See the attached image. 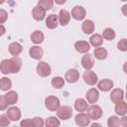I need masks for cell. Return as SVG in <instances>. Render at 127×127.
<instances>
[{"label": "cell", "mask_w": 127, "mask_h": 127, "mask_svg": "<svg viewBox=\"0 0 127 127\" xmlns=\"http://www.w3.org/2000/svg\"><path fill=\"white\" fill-rule=\"evenodd\" d=\"M45 106L50 111H57L60 107V99L57 96L50 95L45 99Z\"/></svg>", "instance_id": "1"}, {"label": "cell", "mask_w": 127, "mask_h": 127, "mask_svg": "<svg viewBox=\"0 0 127 127\" xmlns=\"http://www.w3.org/2000/svg\"><path fill=\"white\" fill-rule=\"evenodd\" d=\"M37 73L42 76V77H46V76H49L52 72V68H51V65L49 64H47L46 62H42L40 61L39 64H37Z\"/></svg>", "instance_id": "2"}, {"label": "cell", "mask_w": 127, "mask_h": 127, "mask_svg": "<svg viewBox=\"0 0 127 127\" xmlns=\"http://www.w3.org/2000/svg\"><path fill=\"white\" fill-rule=\"evenodd\" d=\"M58 117L62 120H68L72 116V108L68 105H63L60 106L57 110Z\"/></svg>", "instance_id": "3"}, {"label": "cell", "mask_w": 127, "mask_h": 127, "mask_svg": "<svg viewBox=\"0 0 127 127\" xmlns=\"http://www.w3.org/2000/svg\"><path fill=\"white\" fill-rule=\"evenodd\" d=\"M87 115L89 116L90 120H97L102 116V109L99 105L92 104L87 108Z\"/></svg>", "instance_id": "4"}, {"label": "cell", "mask_w": 127, "mask_h": 127, "mask_svg": "<svg viewBox=\"0 0 127 127\" xmlns=\"http://www.w3.org/2000/svg\"><path fill=\"white\" fill-rule=\"evenodd\" d=\"M74 121H75V124L79 127H87L90 123V118L87 115V113L81 112V113H78L75 116Z\"/></svg>", "instance_id": "5"}, {"label": "cell", "mask_w": 127, "mask_h": 127, "mask_svg": "<svg viewBox=\"0 0 127 127\" xmlns=\"http://www.w3.org/2000/svg\"><path fill=\"white\" fill-rule=\"evenodd\" d=\"M71 17L77 21H80V20H83L85 18V15H86V12H85V9L82 7V6H79V5H76L72 8L71 10V13H70Z\"/></svg>", "instance_id": "6"}, {"label": "cell", "mask_w": 127, "mask_h": 127, "mask_svg": "<svg viewBox=\"0 0 127 127\" xmlns=\"http://www.w3.org/2000/svg\"><path fill=\"white\" fill-rule=\"evenodd\" d=\"M8 60H9L11 73H17L22 67V60L19 57H12L11 59Z\"/></svg>", "instance_id": "7"}, {"label": "cell", "mask_w": 127, "mask_h": 127, "mask_svg": "<svg viewBox=\"0 0 127 127\" xmlns=\"http://www.w3.org/2000/svg\"><path fill=\"white\" fill-rule=\"evenodd\" d=\"M82 77H83L84 82L87 83L88 85H94L98 81V77H97L96 73L94 71H92V70H86V71H84Z\"/></svg>", "instance_id": "8"}, {"label": "cell", "mask_w": 127, "mask_h": 127, "mask_svg": "<svg viewBox=\"0 0 127 127\" xmlns=\"http://www.w3.org/2000/svg\"><path fill=\"white\" fill-rule=\"evenodd\" d=\"M6 114H7V117L10 119V121H18L22 115L20 108L16 106H12L8 108V110L6 111Z\"/></svg>", "instance_id": "9"}, {"label": "cell", "mask_w": 127, "mask_h": 127, "mask_svg": "<svg viewBox=\"0 0 127 127\" xmlns=\"http://www.w3.org/2000/svg\"><path fill=\"white\" fill-rule=\"evenodd\" d=\"M64 79L68 83H74L79 79V72L75 68H70L68 69L65 74H64Z\"/></svg>", "instance_id": "10"}, {"label": "cell", "mask_w": 127, "mask_h": 127, "mask_svg": "<svg viewBox=\"0 0 127 127\" xmlns=\"http://www.w3.org/2000/svg\"><path fill=\"white\" fill-rule=\"evenodd\" d=\"M81 65L85 70H91V68L94 65V60L93 57L90 54H85L81 58Z\"/></svg>", "instance_id": "11"}, {"label": "cell", "mask_w": 127, "mask_h": 127, "mask_svg": "<svg viewBox=\"0 0 127 127\" xmlns=\"http://www.w3.org/2000/svg\"><path fill=\"white\" fill-rule=\"evenodd\" d=\"M123 98H124V91L121 88H114L110 93V99L115 104L123 101Z\"/></svg>", "instance_id": "12"}, {"label": "cell", "mask_w": 127, "mask_h": 127, "mask_svg": "<svg viewBox=\"0 0 127 127\" xmlns=\"http://www.w3.org/2000/svg\"><path fill=\"white\" fill-rule=\"evenodd\" d=\"M74 49L79 54H86L90 50V45L86 41H77L74 43Z\"/></svg>", "instance_id": "13"}, {"label": "cell", "mask_w": 127, "mask_h": 127, "mask_svg": "<svg viewBox=\"0 0 127 127\" xmlns=\"http://www.w3.org/2000/svg\"><path fill=\"white\" fill-rule=\"evenodd\" d=\"M58 20H59V23L64 27V26H66L70 20V14L67 10L65 9H62L59 13V16H58Z\"/></svg>", "instance_id": "14"}, {"label": "cell", "mask_w": 127, "mask_h": 127, "mask_svg": "<svg viewBox=\"0 0 127 127\" xmlns=\"http://www.w3.org/2000/svg\"><path fill=\"white\" fill-rule=\"evenodd\" d=\"M59 25V20H58V15L56 14H50L46 18V27L48 29H56Z\"/></svg>", "instance_id": "15"}, {"label": "cell", "mask_w": 127, "mask_h": 127, "mask_svg": "<svg viewBox=\"0 0 127 127\" xmlns=\"http://www.w3.org/2000/svg\"><path fill=\"white\" fill-rule=\"evenodd\" d=\"M85 97H86V100L88 103H91V104H94L95 102H97L98 98H99V92L96 88H90L86 94H85Z\"/></svg>", "instance_id": "16"}, {"label": "cell", "mask_w": 127, "mask_h": 127, "mask_svg": "<svg viewBox=\"0 0 127 127\" xmlns=\"http://www.w3.org/2000/svg\"><path fill=\"white\" fill-rule=\"evenodd\" d=\"M32 16L36 21H42L46 17V10L40 6H35L32 11Z\"/></svg>", "instance_id": "17"}, {"label": "cell", "mask_w": 127, "mask_h": 127, "mask_svg": "<svg viewBox=\"0 0 127 127\" xmlns=\"http://www.w3.org/2000/svg\"><path fill=\"white\" fill-rule=\"evenodd\" d=\"M8 51H9V53H10L13 57H18V56L22 53L23 47H22V45H21L20 43L13 42V43H11V44L9 45Z\"/></svg>", "instance_id": "18"}, {"label": "cell", "mask_w": 127, "mask_h": 127, "mask_svg": "<svg viewBox=\"0 0 127 127\" xmlns=\"http://www.w3.org/2000/svg\"><path fill=\"white\" fill-rule=\"evenodd\" d=\"M43 54H44V51L39 46H33L29 50V55L34 60H41L43 57Z\"/></svg>", "instance_id": "19"}, {"label": "cell", "mask_w": 127, "mask_h": 127, "mask_svg": "<svg viewBox=\"0 0 127 127\" xmlns=\"http://www.w3.org/2000/svg\"><path fill=\"white\" fill-rule=\"evenodd\" d=\"M94 28H95V26H94L93 21L88 20V19H87V20H84L83 23L81 24V30H82V32H83L84 34H86V35L92 34V33L94 32Z\"/></svg>", "instance_id": "20"}, {"label": "cell", "mask_w": 127, "mask_h": 127, "mask_svg": "<svg viewBox=\"0 0 127 127\" xmlns=\"http://www.w3.org/2000/svg\"><path fill=\"white\" fill-rule=\"evenodd\" d=\"M114 83L111 79H108V78H105V79H101L98 84H97V87L99 90L101 91H109L112 87H113Z\"/></svg>", "instance_id": "21"}, {"label": "cell", "mask_w": 127, "mask_h": 127, "mask_svg": "<svg viewBox=\"0 0 127 127\" xmlns=\"http://www.w3.org/2000/svg\"><path fill=\"white\" fill-rule=\"evenodd\" d=\"M74 108L76 111H78L79 113L86 111L88 108V103L86 100H84L83 98H77L74 101Z\"/></svg>", "instance_id": "22"}, {"label": "cell", "mask_w": 127, "mask_h": 127, "mask_svg": "<svg viewBox=\"0 0 127 127\" xmlns=\"http://www.w3.org/2000/svg\"><path fill=\"white\" fill-rule=\"evenodd\" d=\"M44 39H45V36H44L43 32L40 31V30L34 31V32L32 33V35H31V41H32L34 44H36V45H39V44L43 43Z\"/></svg>", "instance_id": "23"}, {"label": "cell", "mask_w": 127, "mask_h": 127, "mask_svg": "<svg viewBox=\"0 0 127 127\" xmlns=\"http://www.w3.org/2000/svg\"><path fill=\"white\" fill-rule=\"evenodd\" d=\"M115 112L119 116H125L127 113V103L125 101H121L115 104Z\"/></svg>", "instance_id": "24"}, {"label": "cell", "mask_w": 127, "mask_h": 127, "mask_svg": "<svg viewBox=\"0 0 127 127\" xmlns=\"http://www.w3.org/2000/svg\"><path fill=\"white\" fill-rule=\"evenodd\" d=\"M102 43H103V39L99 34H94L89 39V45H91L94 48H99L102 45Z\"/></svg>", "instance_id": "25"}, {"label": "cell", "mask_w": 127, "mask_h": 127, "mask_svg": "<svg viewBox=\"0 0 127 127\" xmlns=\"http://www.w3.org/2000/svg\"><path fill=\"white\" fill-rule=\"evenodd\" d=\"M4 96L9 105H13L18 101V93L14 90H9Z\"/></svg>", "instance_id": "26"}, {"label": "cell", "mask_w": 127, "mask_h": 127, "mask_svg": "<svg viewBox=\"0 0 127 127\" xmlns=\"http://www.w3.org/2000/svg\"><path fill=\"white\" fill-rule=\"evenodd\" d=\"M93 55H94V58L95 59H97L99 61H102V60H105L107 58L108 53H107L106 49H104L102 47H99V48H95Z\"/></svg>", "instance_id": "27"}, {"label": "cell", "mask_w": 127, "mask_h": 127, "mask_svg": "<svg viewBox=\"0 0 127 127\" xmlns=\"http://www.w3.org/2000/svg\"><path fill=\"white\" fill-rule=\"evenodd\" d=\"M12 87V81L8 77H2L0 78V90L2 91H8Z\"/></svg>", "instance_id": "28"}, {"label": "cell", "mask_w": 127, "mask_h": 127, "mask_svg": "<svg viewBox=\"0 0 127 127\" xmlns=\"http://www.w3.org/2000/svg\"><path fill=\"white\" fill-rule=\"evenodd\" d=\"M115 31L112 29V28H105L103 30V33H102V39H105L107 41H112L115 39Z\"/></svg>", "instance_id": "29"}, {"label": "cell", "mask_w": 127, "mask_h": 127, "mask_svg": "<svg viewBox=\"0 0 127 127\" xmlns=\"http://www.w3.org/2000/svg\"><path fill=\"white\" fill-rule=\"evenodd\" d=\"M45 125H46V127H60L61 122H60V120H59L57 117H55V116H50V117H48V118L46 119Z\"/></svg>", "instance_id": "30"}, {"label": "cell", "mask_w": 127, "mask_h": 127, "mask_svg": "<svg viewBox=\"0 0 127 127\" xmlns=\"http://www.w3.org/2000/svg\"><path fill=\"white\" fill-rule=\"evenodd\" d=\"M51 83H52L53 87L59 89V88H62L64 85V79L62 76H55V77H53Z\"/></svg>", "instance_id": "31"}, {"label": "cell", "mask_w": 127, "mask_h": 127, "mask_svg": "<svg viewBox=\"0 0 127 127\" xmlns=\"http://www.w3.org/2000/svg\"><path fill=\"white\" fill-rule=\"evenodd\" d=\"M0 71L3 74H9L11 73L10 71V64H9V60H3L0 63Z\"/></svg>", "instance_id": "32"}, {"label": "cell", "mask_w": 127, "mask_h": 127, "mask_svg": "<svg viewBox=\"0 0 127 127\" xmlns=\"http://www.w3.org/2000/svg\"><path fill=\"white\" fill-rule=\"evenodd\" d=\"M107 125L108 127H119L120 124V119L117 116H110L107 120Z\"/></svg>", "instance_id": "33"}, {"label": "cell", "mask_w": 127, "mask_h": 127, "mask_svg": "<svg viewBox=\"0 0 127 127\" xmlns=\"http://www.w3.org/2000/svg\"><path fill=\"white\" fill-rule=\"evenodd\" d=\"M53 4H54V1H52V0H40V1L38 2V6L42 7V8L45 9L46 11L52 9Z\"/></svg>", "instance_id": "34"}, {"label": "cell", "mask_w": 127, "mask_h": 127, "mask_svg": "<svg viewBox=\"0 0 127 127\" xmlns=\"http://www.w3.org/2000/svg\"><path fill=\"white\" fill-rule=\"evenodd\" d=\"M32 122H33V126L34 127H43L44 124H45L44 120L41 117H38V116L37 117H34L32 119Z\"/></svg>", "instance_id": "35"}, {"label": "cell", "mask_w": 127, "mask_h": 127, "mask_svg": "<svg viewBox=\"0 0 127 127\" xmlns=\"http://www.w3.org/2000/svg\"><path fill=\"white\" fill-rule=\"evenodd\" d=\"M117 48H118V50H120V51H122V52H126V51H127V44H126V39H125V38L121 39V40L118 42Z\"/></svg>", "instance_id": "36"}, {"label": "cell", "mask_w": 127, "mask_h": 127, "mask_svg": "<svg viewBox=\"0 0 127 127\" xmlns=\"http://www.w3.org/2000/svg\"><path fill=\"white\" fill-rule=\"evenodd\" d=\"M10 124V119L7 115H0V127H7Z\"/></svg>", "instance_id": "37"}, {"label": "cell", "mask_w": 127, "mask_h": 127, "mask_svg": "<svg viewBox=\"0 0 127 127\" xmlns=\"http://www.w3.org/2000/svg\"><path fill=\"white\" fill-rule=\"evenodd\" d=\"M8 18V13L4 9H0V25L5 23Z\"/></svg>", "instance_id": "38"}, {"label": "cell", "mask_w": 127, "mask_h": 127, "mask_svg": "<svg viewBox=\"0 0 127 127\" xmlns=\"http://www.w3.org/2000/svg\"><path fill=\"white\" fill-rule=\"evenodd\" d=\"M8 102L6 101V98L4 95H0V110H5L8 107Z\"/></svg>", "instance_id": "39"}, {"label": "cell", "mask_w": 127, "mask_h": 127, "mask_svg": "<svg viewBox=\"0 0 127 127\" xmlns=\"http://www.w3.org/2000/svg\"><path fill=\"white\" fill-rule=\"evenodd\" d=\"M20 127H34L32 119H23L20 122Z\"/></svg>", "instance_id": "40"}, {"label": "cell", "mask_w": 127, "mask_h": 127, "mask_svg": "<svg viewBox=\"0 0 127 127\" xmlns=\"http://www.w3.org/2000/svg\"><path fill=\"white\" fill-rule=\"evenodd\" d=\"M120 124H122L123 127H127V117L126 116H123L120 119Z\"/></svg>", "instance_id": "41"}, {"label": "cell", "mask_w": 127, "mask_h": 127, "mask_svg": "<svg viewBox=\"0 0 127 127\" xmlns=\"http://www.w3.org/2000/svg\"><path fill=\"white\" fill-rule=\"evenodd\" d=\"M5 33H6V29H5V27H4L3 25H0V37L3 36Z\"/></svg>", "instance_id": "42"}, {"label": "cell", "mask_w": 127, "mask_h": 127, "mask_svg": "<svg viewBox=\"0 0 127 127\" xmlns=\"http://www.w3.org/2000/svg\"><path fill=\"white\" fill-rule=\"evenodd\" d=\"M90 127H102V126H101V124H99V123H97V122H94V123H92V124L90 125Z\"/></svg>", "instance_id": "43"}, {"label": "cell", "mask_w": 127, "mask_h": 127, "mask_svg": "<svg viewBox=\"0 0 127 127\" xmlns=\"http://www.w3.org/2000/svg\"><path fill=\"white\" fill-rule=\"evenodd\" d=\"M126 7H127V4H125V5L122 7V10H123V14H124V15H126V12H125V9H126Z\"/></svg>", "instance_id": "44"}, {"label": "cell", "mask_w": 127, "mask_h": 127, "mask_svg": "<svg viewBox=\"0 0 127 127\" xmlns=\"http://www.w3.org/2000/svg\"><path fill=\"white\" fill-rule=\"evenodd\" d=\"M56 3L57 4H64V3H65V1L64 0V1H56Z\"/></svg>", "instance_id": "45"}, {"label": "cell", "mask_w": 127, "mask_h": 127, "mask_svg": "<svg viewBox=\"0 0 127 127\" xmlns=\"http://www.w3.org/2000/svg\"><path fill=\"white\" fill-rule=\"evenodd\" d=\"M15 127H16V126H15Z\"/></svg>", "instance_id": "46"}]
</instances>
